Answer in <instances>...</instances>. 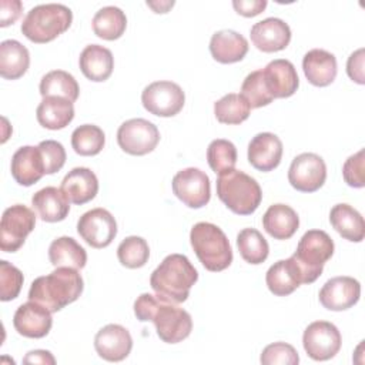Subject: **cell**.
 <instances>
[{
	"label": "cell",
	"instance_id": "d4e9b609",
	"mask_svg": "<svg viewBox=\"0 0 365 365\" xmlns=\"http://www.w3.org/2000/svg\"><path fill=\"white\" fill-rule=\"evenodd\" d=\"M31 205L46 222L63 221L70 212V201L61 188L44 187L33 194Z\"/></svg>",
	"mask_w": 365,
	"mask_h": 365
},
{
	"label": "cell",
	"instance_id": "ee69618b",
	"mask_svg": "<svg viewBox=\"0 0 365 365\" xmlns=\"http://www.w3.org/2000/svg\"><path fill=\"white\" fill-rule=\"evenodd\" d=\"M342 177L349 187L362 188L365 185L364 175V150L349 155L342 165Z\"/></svg>",
	"mask_w": 365,
	"mask_h": 365
},
{
	"label": "cell",
	"instance_id": "ffe728a7",
	"mask_svg": "<svg viewBox=\"0 0 365 365\" xmlns=\"http://www.w3.org/2000/svg\"><path fill=\"white\" fill-rule=\"evenodd\" d=\"M261 70L267 88L274 98H287L297 91L299 78L294 64L289 60H272Z\"/></svg>",
	"mask_w": 365,
	"mask_h": 365
},
{
	"label": "cell",
	"instance_id": "cb8c5ba5",
	"mask_svg": "<svg viewBox=\"0 0 365 365\" xmlns=\"http://www.w3.org/2000/svg\"><path fill=\"white\" fill-rule=\"evenodd\" d=\"M210 53L218 63H237L248 53V41L238 31L220 30L215 31L210 40Z\"/></svg>",
	"mask_w": 365,
	"mask_h": 365
},
{
	"label": "cell",
	"instance_id": "c3c4849f",
	"mask_svg": "<svg viewBox=\"0 0 365 365\" xmlns=\"http://www.w3.org/2000/svg\"><path fill=\"white\" fill-rule=\"evenodd\" d=\"M23 364H41V365H54L56 359L50 351L46 349H34L26 354L23 358Z\"/></svg>",
	"mask_w": 365,
	"mask_h": 365
},
{
	"label": "cell",
	"instance_id": "7bdbcfd3",
	"mask_svg": "<svg viewBox=\"0 0 365 365\" xmlns=\"http://www.w3.org/2000/svg\"><path fill=\"white\" fill-rule=\"evenodd\" d=\"M37 147L43 158L46 174H54L63 168L67 155L61 143L56 140H44L38 143Z\"/></svg>",
	"mask_w": 365,
	"mask_h": 365
},
{
	"label": "cell",
	"instance_id": "e0dca14e",
	"mask_svg": "<svg viewBox=\"0 0 365 365\" xmlns=\"http://www.w3.org/2000/svg\"><path fill=\"white\" fill-rule=\"evenodd\" d=\"M252 44L264 53H275L284 50L291 41L289 26L278 17H267L251 27Z\"/></svg>",
	"mask_w": 365,
	"mask_h": 365
},
{
	"label": "cell",
	"instance_id": "5bb4252c",
	"mask_svg": "<svg viewBox=\"0 0 365 365\" xmlns=\"http://www.w3.org/2000/svg\"><path fill=\"white\" fill-rule=\"evenodd\" d=\"M325 180L327 165L318 154L302 153L292 160L288 170V181L297 191L314 192L324 185Z\"/></svg>",
	"mask_w": 365,
	"mask_h": 365
},
{
	"label": "cell",
	"instance_id": "836d02e7",
	"mask_svg": "<svg viewBox=\"0 0 365 365\" xmlns=\"http://www.w3.org/2000/svg\"><path fill=\"white\" fill-rule=\"evenodd\" d=\"M40 94L43 97L57 96L74 103L78 98L80 87L74 76L64 70H53L44 74L40 80Z\"/></svg>",
	"mask_w": 365,
	"mask_h": 365
},
{
	"label": "cell",
	"instance_id": "ba28073f",
	"mask_svg": "<svg viewBox=\"0 0 365 365\" xmlns=\"http://www.w3.org/2000/svg\"><path fill=\"white\" fill-rule=\"evenodd\" d=\"M36 227V214L23 204L4 210L0 222V248L4 252L19 251Z\"/></svg>",
	"mask_w": 365,
	"mask_h": 365
},
{
	"label": "cell",
	"instance_id": "9c48e42d",
	"mask_svg": "<svg viewBox=\"0 0 365 365\" xmlns=\"http://www.w3.org/2000/svg\"><path fill=\"white\" fill-rule=\"evenodd\" d=\"M141 103L150 114L173 117L182 110L185 94L177 83L160 80L144 87L141 93Z\"/></svg>",
	"mask_w": 365,
	"mask_h": 365
},
{
	"label": "cell",
	"instance_id": "ac0fdd59",
	"mask_svg": "<svg viewBox=\"0 0 365 365\" xmlns=\"http://www.w3.org/2000/svg\"><path fill=\"white\" fill-rule=\"evenodd\" d=\"M13 325L16 331L26 338H43L51 329V312L43 305L34 301H29L16 309Z\"/></svg>",
	"mask_w": 365,
	"mask_h": 365
},
{
	"label": "cell",
	"instance_id": "7a4b0ae2",
	"mask_svg": "<svg viewBox=\"0 0 365 365\" xmlns=\"http://www.w3.org/2000/svg\"><path fill=\"white\" fill-rule=\"evenodd\" d=\"M84 289V282L78 269L70 267H56L48 275L37 277L29 289V301H34L51 314L78 299Z\"/></svg>",
	"mask_w": 365,
	"mask_h": 365
},
{
	"label": "cell",
	"instance_id": "d6986e66",
	"mask_svg": "<svg viewBox=\"0 0 365 365\" xmlns=\"http://www.w3.org/2000/svg\"><path fill=\"white\" fill-rule=\"evenodd\" d=\"M282 141L272 133H258L248 143V161L262 173L277 168L282 158Z\"/></svg>",
	"mask_w": 365,
	"mask_h": 365
},
{
	"label": "cell",
	"instance_id": "1f68e13d",
	"mask_svg": "<svg viewBox=\"0 0 365 365\" xmlns=\"http://www.w3.org/2000/svg\"><path fill=\"white\" fill-rule=\"evenodd\" d=\"M48 259L54 267L81 269L87 262L86 250L71 237H58L48 247Z\"/></svg>",
	"mask_w": 365,
	"mask_h": 365
},
{
	"label": "cell",
	"instance_id": "6da1fadb",
	"mask_svg": "<svg viewBox=\"0 0 365 365\" xmlns=\"http://www.w3.org/2000/svg\"><path fill=\"white\" fill-rule=\"evenodd\" d=\"M134 315L138 321H151L163 342L177 344L188 338L192 329L191 315L160 295L141 294L134 301Z\"/></svg>",
	"mask_w": 365,
	"mask_h": 365
},
{
	"label": "cell",
	"instance_id": "7c38bea8",
	"mask_svg": "<svg viewBox=\"0 0 365 365\" xmlns=\"http://www.w3.org/2000/svg\"><path fill=\"white\" fill-rule=\"evenodd\" d=\"M342 338L338 328L328 321L311 322L302 335L305 352L314 361H328L341 349Z\"/></svg>",
	"mask_w": 365,
	"mask_h": 365
},
{
	"label": "cell",
	"instance_id": "603a6c76",
	"mask_svg": "<svg viewBox=\"0 0 365 365\" xmlns=\"http://www.w3.org/2000/svg\"><path fill=\"white\" fill-rule=\"evenodd\" d=\"M302 70L312 86L327 87L336 77V58L324 48H312L302 58Z\"/></svg>",
	"mask_w": 365,
	"mask_h": 365
},
{
	"label": "cell",
	"instance_id": "bcb514c9",
	"mask_svg": "<svg viewBox=\"0 0 365 365\" xmlns=\"http://www.w3.org/2000/svg\"><path fill=\"white\" fill-rule=\"evenodd\" d=\"M346 73L352 81L358 84H364V48H358L354 51L346 61Z\"/></svg>",
	"mask_w": 365,
	"mask_h": 365
},
{
	"label": "cell",
	"instance_id": "4316f807",
	"mask_svg": "<svg viewBox=\"0 0 365 365\" xmlns=\"http://www.w3.org/2000/svg\"><path fill=\"white\" fill-rule=\"evenodd\" d=\"M265 282L274 295L285 297L292 294L302 284V277L295 261L292 257H289L287 259L274 262L268 268L265 274Z\"/></svg>",
	"mask_w": 365,
	"mask_h": 365
},
{
	"label": "cell",
	"instance_id": "d6a6232c",
	"mask_svg": "<svg viewBox=\"0 0 365 365\" xmlns=\"http://www.w3.org/2000/svg\"><path fill=\"white\" fill-rule=\"evenodd\" d=\"M94 34L103 40L120 38L127 27L125 13L115 6H106L100 9L93 17Z\"/></svg>",
	"mask_w": 365,
	"mask_h": 365
},
{
	"label": "cell",
	"instance_id": "7dc6e473",
	"mask_svg": "<svg viewBox=\"0 0 365 365\" xmlns=\"http://www.w3.org/2000/svg\"><path fill=\"white\" fill-rule=\"evenodd\" d=\"M232 7L244 17H254L267 7V0H234Z\"/></svg>",
	"mask_w": 365,
	"mask_h": 365
},
{
	"label": "cell",
	"instance_id": "b9f144b4",
	"mask_svg": "<svg viewBox=\"0 0 365 365\" xmlns=\"http://www.w3.org/2000/svg\"><path fill=\"white\" fill-rule=\"evenodd\" d=\"M259 361L264 365H297L299 356L292 345L287 342H274L262 349Z\"/></svg>",
	"mask_w": 365,
	"mask_h": 365
},
{
	"label": "cell",
	"instance_id": "60d3db41",
	"mask_svg": "<svg viewBox=\"0 0 365 365\" xmlns=\"http://www.w3.org/2000/svg\"><path fill=\"white\" fill-rule=\"evenodd\" d=\"M23 281V274L17 267L4 259L0 261V299L3 302L19 297Z\"/></svg>",
	"mask_w": 365,
	"mask_h": 365
},
{
	"label": "cell",
	"instance_id": "2e32d148",
	"mask_svg": "<svg viewBox=\"0 0 365 365\" xmlns=\"http://www.w3.org/2000/svg\"><path fill=\"white\" fill-rule=\"evenodd\" d=\"M94 348L100 358L108 362H120L131 352L133 338L123 325L108 324L96 334Z\"/></svg>",
	"mask_w": 365,
	"mask_h": 365
},
{
	"label": "cell",
	"instance_id": "484cf974",
	"mask_svg": "<svg viewBox=\"0 0 365 365\" xmlns=\"http://www.w3.org/2000/svg\"><path fill=\"white\" fill-rule=\"evenodd\" d=\"M81 73L91 81H106L114 68L113 53L100 44H88L83 48L78 58Z\"/></svg>",
	"mask_w": 365,
	"mask_h": 365
},
{
	"label": "cell",
	"instance_id": "5b68a950",
	"mask_svg": "<svg viewBox=\"0 0 365 365\" xmlns=\"http://www.w3.org/2000/svg\"><path fill=\"white\" fill-rule=\"evenodd\" d=\"M217 195L228 210L238 215L252 214L262 200L257 180L235 168L218 175Z\"/></svg>",
	"mask_w": 365,
	"mask_h": 365
},
{
	"label": "cell",
	"instance_id": "9a60e30c",
	"mask_svg": "<svg viewBox=\"0 0 365 365\" xmlns=\"http://www.w3.org/2000/svg\"><path fill=\"white\" fill-rule=\"evenodd\" d=\"M361 297V284L352 277H334L319 289L318 298L324 308L329 311H345L354 307Z\"/></svg>",
	"mask_w": 365,
	"mask_h": 365
},
{
	"label": "cell",
	"instance_id": "74e56055",
	"mask_svg": "<svg viewBox=\"0 0 365 365\" xmlns=\"http://www.w3.org/2000/svg\"><path fill=\"white\" fill-rule=\"evenodd\" d=\"M117 258L121 265L131 269L144 267L150 258V248L147 241L137 235L124 238L117 248Z\"/></svg>",
	"mask_w": 365,
	"mask_h": 365
},
{
	"label": "cell",
	"instance_id": "e575fe53",
	"mask_svg": "<svg viewBox=\"0 0 365 365\" xmlns=\"http://www.w3.org/2000/svg\"><path fill=\"white\" fill-rule=\"evenodd\" d=\"M237 247L244 261L252 265L262 264L269 254V245L255 228H244L237 235Z\"/></svg>",
	"mask_w": 365,
	"mask_h": 365
},
{
	"label": "cell",
	"instance_id": "8992f818",
	"mask_svg": "<svg viewBox=\"0 0 365 365\" xmlns=\"http://www.w3.org/2000/svg\"><path fill=\"white\" fill-rule=\"evenodd\" d=\"M73 11L60 3L34 6L23 19L21 33L33 43H48L68 30Z\"/></svg>",
	"mask_w": 365,
	"mask_h": 365
},
{
	"label": "cell",
	"instance_id": "30bf717a",
	"mask_svg": "<svg viewBox=\"0 0 365 365\" xmlns=\"http://www.w3.org/2000/svg\"><path fill=\"white\" fill-rule=\"evenodd\" d=\"M160 141V131L155 124L145 118H130L117 130L120 148L131 155H145L151 153Z\"/></svg>",
	"mask_w": 365,
	"mask_h": 365
},
{
	"label": "cell",
	"instance_id": "f546056e",
	"mask_svg": "<svg viewBox=\"0 0 365 365\" xmlns=\"http://www.w3.org/2000/svg\"><path fill=\"white\" fill-rule=\"evenodd\" d=\"M329 222L345 240L361 242L365 237V222L362 215L349 204L341 202L331 208Z\"/></svg>",
	"mask_w": 365,
	"mask_h": 365
},
{
	"label": "cell",
	"instance_id": "8d00e7d4",
	"mask_svg": "<svg viewBox=\"0 0 365 365\" xmlns=\"http://www.w3.org/2000/svg\"><path fill=\"white\" fill-rule=\"evenodd\" d=\"M106 144L104 131L94 124H83L71 134V147L78 155H97Z\"/></svg>",
	"mask_w": 365,
	"mask_h": 365
},
{
	"label": "cell",
	"instance_id": "44dd1931",
	"mask_svg": "<svg viewBox=\"0 0 365 365\" xmlns=\"http://www.w3.org/2000/svg\"><path fill=\"white\" fill-rule=\"evenodd\" d=\"M11 175L17 184L30 187L46 174L38 147L23 145L11 157Z\"/></svg>",
	"mask_w": 365,
	"mask_h": 365
},
{
	"label": "cell",
	"instance_id": "681fc988",
	"mask_svg": "<svg viewBox=\"0 0 365 365\" xmlns=\"http://www.w3.org/2000/svg\"><path fill=\"white\" fill-rule=\"evenodd\" d=\"M147 6L151 7L154 10V13H167L168 9L174 6V1H160V3L147 1Z\"/></svg>",
	"mask_w": 365,
	"mask_h": 365
},
{
	"label": "cell",
	"instance_id": "ab89813d",
	"mask_svg": "<svg viewBox=\"0 0 365 365\" xmlns=\"http://www.w3.org/2000/svg\"><path fill=\"white\" fill-rule=\"evenodd\" d=\"M241 96L248 101L251 108H259L264 106H268L274 97L267 88L262 70H255L250 73L241 86Z\"/></svg>",
	"mask_w": 365,
	"mask_h": 365
},
{
	"label": "cell",
	"instance_id": "7402d4cb",
	"mask_svg": "<svg viewBox=\"0 0 365 365\" xmlns=\"http://www.w3.org/2000/svg\"><path fill=\"white\" fill-rule=\"evenodd\" d=\"M60 188L70 202L83 205L97 195L98 180L90 168L76 167L64 175Z\"/></svg>",
	"mask_w": 365,
	"mask_h": 365
},
{
	"label": "cell",
	"instance_id": "4dcf8cb0",
	"mask_svg": "<svg viewBox=\"0 0 365 365\" xmlns=\"http://www.w3.org/2000/svg\"><path fill=\"white\" fill-rule=\"evenodd\" d=\"M30 66V53L20 41L9 38L0 43V76L6 80L23 77Z\"/></svg>",
	"mask_w": 365,
	"mask_h": 365
},
{
	"label": "cell",
	"instance_id": "f1b7e54d",
	"mask_svg": "<svg viewBox=\"0 0 365 365\" xmlns=\"http://www.w3.org/2000/svg\"><path fill=\"white\" fill-rule=\"evenodd\" d=\"M262 227L272 238L288 240L297 232L299 217L297 211L287 204H272L262 215Z\"/></svg>",
	"mask_w": 365,
	"mask_h": 365
},
{
	"label": "cell",
	"instance_id": "277c9868",
	"mask_svg": "<svg viewBox=\"0 0 365 365\" xmlns=\"http://www.w3.org/2000/svg\"><path fill=\"white\" fill-rule=\"evenodd\" d=\"M191 247L204 265L211 272H220L232 262V250L224 231L211 222H197L190 231Z\"/></svg>",
	"mask_w": 365,
	"mask_h": 365
},
{
	"label": "cell",
	"instance_id": "f35d334b",
	"mask_svg": "<svg viewBox=\"0 0 365 365\" xmlns=\"http://www.w3.org/2000/svg\"><path fill=\"white\" fill-rule=\"evenodd\" d=\"M207 161L215 174H224L234 170L237 164V148L228 140H212L207 148Z\"/></svg>",
	"mask_w": 365,
	"mask_h": 365
},
{
	"label": "cell",
	"instance_id": "f6af8a7d",
	"mask_svg": "<svg viewBox=\"0 0 365 365\" xmlns=\"http://www.w3.org/2000/svg\"><path fill=\"white\" fill-rule=\"evenodd\" d=\"M23 4L20 0H1L0 1V27L13 24L21 14Z\"/></svg>",
	"mask_w": 365,
	"mask_h": 365
},
{
	"label": "cell",
	"instance_id": "3957f363",
	"mask_svg": "<svg viewBox=\"0 0 365 365\" xmlns=\"http://www.w3.org/2000/svg\"><path fill=\"white\" fill-rule=\"evenodd\" d=\"M197 279L198 272L185 255L170 254L151 272L150 285L157 295L180 304L187 301Z\"/></svg>",
	"mask_w": 365,
	"mask_h": 365
},
{
	"label": "cell",
	"instance_id": "8fae6325",
	"mask_svg": "<svg viewBox=\"0 0 365 365\" xmlns=\"http://www.w3.org/2000/svg\"><path fill=\"white\" fill-rule=\"evenodd\" d=\"M174 195L190 208H201L211 198V184L208 175L195 167L178 171L173 177Z\"/></svg>",
	"mask_w": 365,
	"mask_h": 365
},
{
	"label": "cell",
	"instance_id": "4fadbf2b",
	"mask_svg": "<svg viewBox=\"0 0 365 365\" xmlns=\"http://www.w3.org/2000/svg\"><path fill=\"white\" fill-rule=\"evenodd\" d=\"M77 232L93 248L108 247L117 235V222L106 208H93L77 221Z\"/></svg>",
	"mask_w": 365,
	"mask_h": 365
},
{
	"label": "cell",
	"instance_id": "83f0119b",
	"mask_svg": "<svg viewBox=\"0 0 365 365\" xmlns=\"http://www.w3.org/2000/svg\"><path fill=\"white\" fill-rule=\"evenodd\" d=\"M36 117L41 127L47 130H61L74 118V106L70 100L63 97H43L36 110Z\"/></svg>",
	"mask_w": 365,
	"mask_h": 365
},
{
	"label": "cell",
	"instance_id": "d590c367",
	"mask_svg": "<svg viewBox=\"0 0 365 365\" xmlns=\"http://www.w3.org/2000/svg\"><path fill=\"white\" fill-rule=\"evenodd\" d=\"M248 101L237 93H228L214 103L215 118L222 124H241L250 117Z\"/></svg>",
	"mask_w": 365,
	"mask_h": 365
},
{
	"label": "cell",
	"instance_id": "52a82bcc",
	"mask_svg": "<svg viewBox=\"0 0 365 365\" xmlns=\"http://www.w3.org/2000/svg\"><path fill=\"white\" fill-rule=\"evenodd\" d=\"M334 248L332 238L322 230H308L301 237L291 257L301 272L302 284H311L319 278L324 264L334 254Z\"/></svg>",
	"mask_w": 365,
	"mask_h": 365
}]
</instances>
